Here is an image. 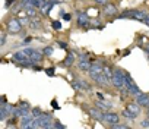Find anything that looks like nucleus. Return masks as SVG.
Returning <instances> with one entry per match:
<instances>
[{"label": "nucleus", "instance_id": "f257e3e1", "mask_svg": "<svg viewBox=\"0 0 149 129\" xmlns=\"http://www.w3.org/2000/svg\"><path fill=\"white\" fill-rule=\"evenodd\" d=\"M149 13L146 11H142V9H127L121 13L117 15V19H134V21H139V22H143V19L148 16Z\"/></svg>", "mask_w": 149, "mask_h": 129}, {"label": "nucleus", "instance_id": "f03ea898", "mask_svg": "<svg viewBox=\"0 0 149 129\" xmlns=\"http://www.w3.org/2000/svg\"><path fill=\"white\" fill-rule=\"evenodd\" d=\"M111 87H114L117 91L123 90L126 87L124 82V71L120 68H114L113 69V76H111Z\"/></svg>", "mask_w": 149, "mask_h": 129}, {"label": "nucleus", "instance_id": "7ed1b4c3", "mask_svg": "<svg viewBox=\"0 0 149 129\" xmlns=\"http://www.w3.org/2000/svg\"><path fill=\"white\" fill-rule=\"evenodd\" d=\"M22 29H24V25H22L21 19L12 18V19H9L8 24H6V31H8V34L15 35V34H19Z\"/></svg>", "mask_w": 149, "mask_h": 129}, {"label": "nucleus", "instance_id": "20e7f679", "mask_svg": "<svg viewBox=\"0 0 149 129\" xmlns=\"http://www.w3.org/2000/svg\"><path fill=\"white\" fill-rule=\"evenodd\" d=\"M24 51H25V54L34 62V63H41L42 60H44V53L42 51H40V50H37V48H32V47H25L24 48Z\"/></svg>", "mask_w": 149, "mask_h": 129}, {"label": "nucleus", "instance_id": "39448f33", "mask_svg": "<svg viewBox=\"0 0 149 129\" xmlns=\"http://www.w3.org/2000/svg\"><path fill=\"white\" fill-rule=\"evenodd\" d=\"M124 82H126V88H127V91L130 93V95H134V97H136V95L140 93V88L134 84L133 78H132L130 74L126 72V71H124Z\"/></svg>", "mask_w": 149, "mask_h": 129}, {"label": "nucleus", "instance_id": "423d86ee", "mask_svg": "<svg viewBox=\"0 0 149 129\" xmlns=\"http://www.w3.org/2000/svg\"><path fill=\"white\" fill-rule=\"evenodd\" d=\"M76 22H78V27L79 28H85L88 29L89 25H91V19H89V15L84 11H78L76 12Z\"/></svg>", "mask_w": 149, "mask_h": 129}, {"label": "nucleus", "instance_id": "0eeeda50", "mask_svg": "<svg viewBox=\"0 0 149 129\" xmlns=\"http://www.w3.org/2000/svg\"><path fill=\"white\" fill-rule=\"evenodd\" d=\"M84 107H85V111L89 114V117H91V119L98 120V122L104 120V113H105V111H102V110H101V109H98L97 106H94V107H91V106H84Z\"/></svg>", "mask_w": 149, "mask_h": 129}, {"label": "nucleus", "instance_id": "6e6552de", "mask_svg": "<svg viewBox=\"0 0 149 129\" xmlns=\"http://www.w3.org/2000/svg\"><path fill=\"white\" fill-rule=\"evenodd\" d=\"M38 120H40V126H41L42 129L53 128V123H54L53 114H50V113H47V111H42L41 116H38Z\"/></svg>", "mask_w": 149, "mask_h": 129}, {"label": "nucleus", "instance_id": "1a4fd4ad", "mask_svg": "<svg viewBox=\"0 0 149 129\" xmlns=\"http://www.w3.org/2000/svg\"><path fill=\"white\" fill-rule=\"evenodd\" d=\"M92 62H94V60H91L86 53H85V54H81V56H79V60H78V68H79V71H82V72H89Z\"/></svg>", "mask_w": 149, "mask_h": 129}, {"label": "nucleus", "instance_id": "9d476101", "mask_svg": "<svg viewBox=\"0 0 149 129\" xmlns=\"http://www.w3.org/2000/svg\"><path fill=\"white\" fill-rule=\"evenodd\" d=\"M91 79L95 82V85H98V87H102V88H108V87L111 85V79H110V78H107L104 74L94 75V76H91Z\"/></svg>", "mask_w": 149, "mask_h": 129}, {"label": "nucleus", "instance_id": "9b49d317", "mask_svg": "<svg viewBox=\"0 0 149 129\" xmlns=\"http://www.w3.org/2000/svg\"><path fill=\"white\" fill-rule=\"evenodd\" d=\"M102 122H105L107 125H110V126H113V125H116V123H118L120 122V114L118 113H116V111H105L104 113V120Z\"/></svg>", "mask_w": 149, "mask_h": 129}, {"label": "nucleus", "instance_id": "f8f14e48", "mask_svg": "<svg viewBox=\"0 0 149 129\" xmlns=\"http://www.w3.org/2000/svg\"><path fill=\"white\" fill-rule=\"evenodd\" d=\"M102 71H104V63L100 62V60H94L88 74H89V76H94V75H100V74H102Z\"/></svg>", "mask_w": 149, "mask_h": 129}, {"label": "nucleus", "instance_id": "ddd939ff", "mask_svg": "<svg viewBox=\"0 0 149 129\" xmlns=\"http://www.w3.org/2000/svg\"><path fill=\"white\" fill-rule=\"evenodd\" d=\"M102 13H104L107 18H113V16L117 18V15H118V9H117L116 5H113V3H107V5L104 6Z\"/></svg>", "mask_w": 149, "mask_h": 129}, {"label": "nucleus", "instance_id": "4468645a", "mask_svg": "<svg viewBox=\"0 0 149 129\" xmlns=\"http://www.w3.org/2000/svg\"><path fill=\"white\" fill-rule=\"evenodd\" d=\"M126 109H127L130 113H133L136 117H137V116L140 114V111H142V106H140L136 100H134V101H129V103L126 104Z\"/></svg>", "mask_w": 149, "mask_h": 129}, {"label": "nucleus", "instance_id": "2eb2a0df", "mask_svg": "<svg viewBox=\"0 0 149 129\" xmlns=\"http://www.w3.org/2000/svg\"><path fill=\"white\" fill-rule=\"evenodd\" d=\"M34 117H35V116H34L32 113H28V114L22 116V117L19 119V128H22V129L29 128L31 123H32V120H34Z\"/></svg>", "mask_w": 149, "mask_h": 129}, {"label": "nucleus", "instance_id": "dca6fc26", "mask_svg": "<svg viewBox=\"0 0 149 129\" xmlns=\"http://www.w3.org/2000/svg\"><path fill=\"white\" fill-rule=\"evenodd\" d=\"M136 101L142 106V107H149V93H139L137 95H136Z\"/></svg>", "mask_w": 149, "mask_h": 129}, {"label": "nucleus", "instance_id": "f3484780", "mask_svg": "<svg viewBox=\"0 0 149 129\" xmlns=\"http://www.w3.org/2000/svg\"><path fill=\"white\" fill-rule=\"evenodd\" d=\"M74 62H76V56H74L73 53H69V54L63 59V62H60V66H63V68H70Z\"/></svg>", "mask_w": 149, "mask_h": 129}, {"label": "nucleus", "instance_id": "a211bd4d", "mask_svg": "<svg viewBox=\"0 0 149 129\" xmlns=\"http://www.w3.org/2000/svg\"><path fill=\"white\" fill-rule=\"evenodd\" d=\"M22 11L26 13V16H29V18H35L37 16V8L35 6H32V5H25L24 8H22Z\"/></svg>", "mask_w": 149, "mask_h": 129}, {"label": "nucleus", "instance_id": "6ab92c4d", "mask_svg": "<svg viewBox=\"0 0 149 129\" xmlns=\"http://www.w3.org/2000/svg\"><path fill=\"white\" fill-rule=\"evenodd\" d=\"M95 106H97L98 109H101L102 111H108V110L111 109V104L107 103L105 100H97V101H95Z\"/></svg>", "mask_w": 149, "mask_h": 129}, {"label": "nucleus", "instance_id": "aec40b11", "mask_svg": "<svg viewBox=\"0 0 149 129\" xmlns=\"http://www.w3.org/2000/svg\"><path fill=\"white\" fill-rule=\"evenodd\" d=\"M76 81H78V84L81 87V91H91L92 90V87H91V84L88 81H85V79H76Z\"/></svg>", "mask_w": 149, "mask_h": 129}, {"label": "nucleus", "instance_id": "412c9836", "mask_svg": "<svg viewBox=\"0 0 149 129\" xmlns=\"http://www.w3.org/2000/svg\"><path fill=\"white\" fill-rule=\"evenodd\" d=\"M42 24H41V21L40 19H35V18H31V22H29V28L31 29H42V27H41Z\"/></svg>", "mask_w": 149, "mask_h": 129}, {"label": "nucleus", "instance_id": "4be33fe9", "mask_svg": "<svg viewBox=\"0 0 149 129\" xmlns=\"http://www.w3.org/2000/svg\"><path fill=\"white\" fill-rule=\"evenodd\" d=\"M121 116H123L126 120H130V122H134V120H136V116H134L133 113H130L127 109H124V110L121 111Z\"/></svg>", "mask_w": 149, "mask_h": 129}, {"label": "nucleus", "instance_id": "5701e85b", "mask_svg": "<svg viewBox=\"0 0 149 129\" xmlns=\"http://www.w3.org/2000/svg\"><path fill=\"white\" fill-rule=\"evenodd\" d=\"M42 53H44V56L50 57V56H53V53H54V47H53V46H45V47L42 48Z\"/></svg>", "mask_w": 149, "mask_h": 129}, {"label": "nucleus", "instance_id": "b1692460", "mask_svg": "<svg viewBox=\"0 0 149 129\" xmlns=\"http://www.w3.org/2000/svg\"><path fill=\"white\" fill-rule=\"evenodd\" d=\"M51 28H53L54 31H60V29L63 28L61 21H53V22H51Z\"/></svg>", "mask_w": 149, "mask_h": 129}, {"label": "nucleus", "instance_id": "393cba45", "mask_svg": "<svg viewBox=\"0 0 149 129\" xmlns=\"http://www.w3.org/2000/svg\"><path fill=\"white\" fill-rule=\"evenodd\" d=\"M31 113L35 116V117H38V116H41V113H42V110L40 109V107H32L31 109Z\"/></svg>", "mask_w": 149, "mask_h": 129}, {"label": "nucleus", "instance_id": "a878e982", "mask_svg": "<svg viewBox=\"0 0 149 129\" xmlns=\"http://www.w3.org/2000/svg\"><path fill=\"white\" fill-rule=\"evenodd\" d=\"M139 126H140V128H149V117L142 119V120L139 122Z\"/></svg>", "mask_w": 149, "mask_h": 129}, {"label": "nucleus", "instance_id": "bb28decb", "mask_svg": "<svg viewBox=\"0 0 149 129\" xmlns=\"http://www.w3.org/2000/svg\"><path fill=\"white\" fill-rule=\"evenodd\" d=\"M111 128H114V129H126V128H129V125H124V123H116V125H113Z\"/></svg>", "mask_w": 149, "mask_h": 129}, {"label": "nucleus", "instance_id": "cd10ccee", "mask_svg": "<svg viewBox=\"0 0 149 129\" xmlns=\"http://www.w3.org/2000/svg\"><path fill=\"white\" fill-rule=\"evenodd\" d=\"M57 46H58L60 48H63V50H67V47H69V44H67L66 41H60V40L57 41Z\"/></svg>", "mask_w": 149, "mask_h": 129}, {"label": "nucleus", "instance_id": "c85d7f7f", "mask_svg": "<svg viewBox=\"0 0 149 129\" xmlns=\"http://www.w3.org/2000/svg\"><path fill=\"white\" fill-rule=\"evenodd\" d=\"M6 41H8V35L6 34H2V35H0V46H5L6 44Z\"/></svg>", "mask_w": 149, "mask_h": 129}, {"label": "nucleus", "instance_id": "c756f323", "mask_svg": "<svg viewBox=\"0 0 149 129\" xmlns=\"http://www.w3.org/2000/svg\"><path fill=\"white\" fill-rule=\"evenodd\" d=\"M53 128H57V129H58V128H66V126H64L63 123H60V122H58L57 119H54V123H53Z\"/></svg>", "mask_w": 149, "mask_h": 129}, {"label": "nucleus", "instance_id": "7c9ffc66", "mask_svg": "<svg viewBox=\"0 0 149 129\" xmlns=\"http://www.w3.org/2000/svg\"><path fill=\"white\" fill-rule=\"evenodd\" d=\"M97 5H101V6H105L107 3H110V0H94Z\"/></svg>", "mask_w": 149, "mask_h": 129}, {"label": "nucleus", "instance_id": "2f4dec72", "mask_svg": "<svg viewBox=\"0 0 149 129\" xmlns=\"http://www.w3.org/2000/svg\"><path fill=\"white\" fill-rule=\"evenodd\" d=\"M45 74L48 75V76H54L56 74H54V68H47L45 69Z\"/></svg>", "mask_w": 149, "mask_h": 129}, {"label": "nucleus", "instance_id": "473e14b6", "mask_svg": "<svg viewBox=\"0 0 149 129\" xmlns=\"http://www.w3.org/2000/svg\"><path fill=\"white\" fill-rule=\"evenodd\" d=\"M15 2H16V0H6V2H5V8H6V9H9Z\"/></svg>", "mask_w": 149, "mask_h": 129}, {"label": "nucleus", "instance_id": "72a5a7b5", "mask_svg": "<svg viewBox=\"0 0 149 129\" xmlns=\"http://www.w3.org/2000/svg\"><path fill=\"white\" fill-rule=\"evenodd\" d=\"M61 18H63L64 21H72V15H70V13H66V12L61 15Z\"/></svg>", "mask_w": 149, "mask_h": 129}, {"label": "nucleus", "instance_id": "f704fd0d", "mask_svg": "<svg viewBox=\"0 0 149 129\" xmlns=\"http://www.w3.org/2000/svg\"><path fill=\"white\" fill-rule=\"evenodd\" d=\"M32 41V37H26V38H24L22 40V46H25V44H29Z\"/></svg>", "mask_w": 149, "mask_h": 129}, {"label": "nucleus", "instance_id": "c9c22d12", "mask_svg": "<svg viewBox=\"0 0 149 129\" xmlns=\"http://www.w3.org/2000/svg\"><path fill=\"white\" fill-rule=\"evenodd\" d=\"M95 95H97V100H105V95L102 93H95Z\"/></svg>", "mask_w": 149, "mask_h": 129}, {"label": "nucleus", "instance_id": "e433bc0d", "mask_svg": "<svg viewBox=\"0 0 149 129\" xmlns=\"http://www.w3.org/2000/svg\"><path fill=\"white\" fill-rule=\"evenodd\" d=\"M51 106H53V109H56V110H58V109H60V107H58V104H57V101H56V100H53V101H51Z\"/></svg>", "mask_w": 149, "mask_h": 129}, {"label": "nucleus", "instance_id": "4c0bfd02", "mask_svg": "<svg viewBox=\"0 0 149 129\" xmlns=\"http://www.w3.org/2000/svg\"><path fill=\"white\" fill-rule=\"evenodd\" d=\"M143 24H145V25H146V27L149 28V15H148V16H146V18L143 19Z\"/></svg>", "mask_w": 149, "mask_h": 129}, {"label": "nucleus", "instance_id": "58836bf2", "mask_svg": "<svg viewBox=\"0 0 149 129\" xmlns=\"http://www.w3.org/2000/svg\"><path fill=\"white\" fill-rule=\"evenodd\" d=\"M143 50H145V53H146V56H149V44H146V46L143 47Z\"/></svg>", "mask_w": 149, "mask_h": 129}, {"label": "nucleus", "instance_id": "ea45409f", "mask_svg": "<svg viewBox=\"0 0 149 129\" xmlns=\"http://www.w3.org/2000/svg\"><path fill=\"white\" fill-rule=\"evenodd\" d=\"M54 5H58V3H63V0H51Z\"/></svg>", "mask_w": 149, "mask_h": 129}, {"label": "nucleus", "instance_id": "a19ab883", "mask_svg": "<svg viewBox=\"0 0 149 129\" xmlns=\"http://www.w3.org/2000/svg\"><path fill=\"white\" fill-rule=\"evenodd\" d=\"M146 117H149V107L146 109Z\"/></svg>", "mask_w": 149, "mask_h": 129}, {"label": "nucleus", "instance_id": "79ce46f5", "mask_svg": "<svg viewBox=\"0 0 149 129\" xmlns=\"http://www.w3.org/2000/svg\"><path fill=\"white\" fill-rule=\"evenodd\" d=\"M148 60H149V56H148Z\"/></svg>", "mask_w": 149, "mask_h": 129}]
</instances>
